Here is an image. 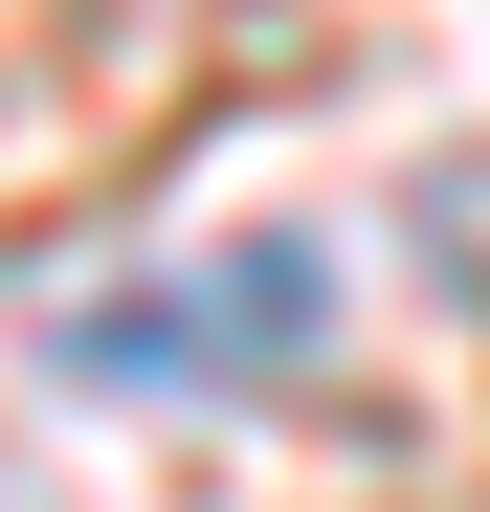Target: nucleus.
<instances>
[{"label":"nucleus","instance_id":"1","mask_svg":"<svg viewBox=\"0 0 490 512\" xmlns=\"http://www.w3.org/2000/svg\"><path fill=\"white\" fill-rule=\"evenodd\" d=\"M312 334H335V245H223V268L179 290H90L67 312V379H112V401H245V379H290Z\"/></svg>","mask_w":490,"mask_h":512}]
</instances>
